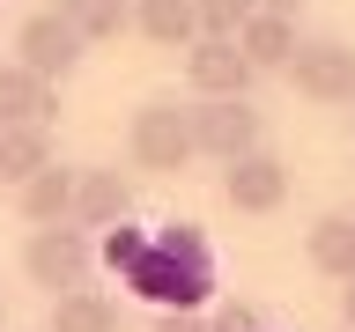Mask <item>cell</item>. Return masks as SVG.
<instances>
[{"label": "cell", "instance_id": "cell-1", "mask_svg": "<svg viewBox=\"0 0 355 332\" xmlns=\"http://www.w3.org/2000/svg\"><path fill=\"white\" fill-rule=\"evenodd\" d=\"M104 259L126 273V288H141V295L163 303V310H193L200 295L215 288V259H207V243H200L193 221H171V229H155V237L119 229Z\"/></svg>", "mask_w": 355, "mask_h": 332}, {"label": "cell", "instance_id": "cell-2", "mask_svg": "<svg viewBox=\"0 0 355 332\" xmlns=\"http://www.w3.org/2000/svg\"><path fill=\"white\" fill-rule=\"evenodd\" d=\"M126 148H133V163H141V170H155V177L185 170V163H193V111H185V104H171V96L141 104V111H133Z\"/></svg>", "mask_w": 355, "mask_h": 332}, {"label": "cell", "instance_id": "cell-3", "mask_svg": "<svg viewBox=\"0 0 355 332\" xmlns=\"http://www.w3.org/2000/svg\"><path fill=\"white\" fill-rule=\"evenodd\" d=\"M282 74L296 82V96H311V104H355V44H340V37L296 44Z\"/></svg>", "mask_w": 355, "mask_h": 332}, {"label": "cell", "instance_id": "cell-4", "mask_svg": "<svg viewBox=\"0 0 355 332\" xmlns=\"http://www.w3.org/2000/svg\"><path fill=\"white\" fill-rule=\"evenodd\" d=\"M193 111V155H215V163H237V155L259 148V111L244 96H200Z\"/></svg>", "mask_w": 355, "mask_h": 332}, {"label": "cell", "instance_id": "cell-5", "mask_svg": "<svg viewBox=\"0 0 355 332\" xmlns=\"http://www.w3.org/2000/svg\"><path fill=\"white\" fill-rule=\"evenodd\" d=\"M15 66H22V74H37V82H67V74L82 66V37L44 8V15H30L15 30Z\"/></svg>", "mask_w": 355, "mask_h": 332}, {"label": "cell", "instance_id": "cell-6", "mask_svg": "<svg viewBox=\"0 0 355 332\" xmlns=\"http://www.w3.org/2000/svg\"><path fill=\"white\" fill-rule=\"evenodd\" d=\"M22 273L37 288H52V295H67V288H82L89 281V237L82 229H37L30 237V251H22Z\"/></svg>", "mask_w": 355, "mask_h": 332}, {"label": "cell", "instance_id": "cell-7", "mask_svg": "<svg viewBox=\"0 0 355 332\" xmlns=\"http://www.w3.org/2000/svg\"><path fill=\"white\" fill-rule=\"evenodd\" d=\"M222 192H230L237 214H274L288 199V163L266 155V148H252V155H237V163H222Z\"/></svg>", "mask_w": 355, "mask_h": 332}, {"label": "cell", "instance_id": "cell-8", "mask_svg": "<svg viewBox=\"0 0 355 332\" xmlns=\"http://www.w3.org/2000/svg\"><path fill=\"white\" fill-rule=\"evenodd\" d=\"M133 214V185L119 170H74V207L67 221H82V229H119Z\"/></svg>", "mask_w": 355, "mask_h": 332}, {"label": "cell", "instance_id": "cell-9", "mask_svg": "<svg viewBox=\"0 0 355 332\" xmlns=\"http://www.w3.org/2000/svg\"><path fill=\"white\" fill-rule=\"evenodd\" d=\"M185 74H193L200 96H244V89H252V66H244L237 37H193V52H185Z\"/></svg>", "mask_w": 355, "mask_h": 332}, {"label": "cell", "instance_id": "cell-10", "mask_svg": "<svg viewBox=\"0 0 355 332\" xmlns=\"http://www.w3.org/2000/svg\"><path fill=\"white\" fill-rule=\"evenodd\" d=\"M237 52H244V66H252V74H282L288 52H296V22L252 8V15H244V30H237Z\"/></svg>", "mask_w": 355, "mask_h": 332}, {"label": "cell", "instance_id": "cell-11", "mask_svg": "<svg viewBox=\"0 0 355 332\" xmlns=\"http://www.w3.org/2000/svg\"><path fill=\"white\" fill-rule=\"evenodd\" d=\"M15 207L30 229H60L67 207H74V170H60V163H44L30 185H15Z\"/></svg>", "mask_w": 355, "mask_h": 332}, {"label": "cell", "instance_id": "cell-12", "mask_svg": "<svg viewBox=\"0 0 355 332\" xmlns=\"http://www.w3.org/2000/svg\"><path fill=\"white\" fill-rule=\"evenodd\" d=\"M304 251L326 281H355V214H318L304 229Z\"/></svg>", "mask_w": 355, "mask_h": 332}, {"label": "cell", "instance_id": "cell-13", "mask_svg": "<svg viewBox=\"0 0 355 332\" xmlns=\"http://www.w3.org/2000/svg\"><path fill=\"white\" fill-rule=\"evenodd\" d=\"M44 118H52V82L0 66V126H44Z\"/></svg>", "mask_w": 355, "mask_h": 332}, {"label": "cell", "instance_id": "cell-14", "mask_svg": "<svg viewBox=\"0 0 355 332\" xmlns=\"http://www.w3.org/2000/svg\"><path fill=\"white\" fill-rule=\"evenodd\" d=\"M52 163V133L44 126H0V185H30Z\"/></svg>", "mask_w": 355, "mask_h": 332}, {"label": "cell", "instance_id": "cell-15", "mask_svg": "<svg viewBox=\"0 0 355 332\" xmlns=\"http://www.w3.org/2000/svg\"><path fill=\"white\" fill-rule=\"evenodd\" d=\"M52 332H119V303L96 288H67L52 295Z\"/></svg>", "mask_w": 355, "mask_h": 332}, {"label": "cell", "instance_id": "cell-16", "mask_svg": "<svg viewBox=\"0 0 355 332\" xmlns=\"http://www.w3.org/2000/svg\"><path fill=\"white\" fill-rule=\"evenodd\" d=\"M126 22H141V37H155V44H193V37H200L193 0H133Z\"/></svg>", "mask_w": 355, "mask_h": 332}, {"label": "cell", "instance_id": "cell-17", "mask_svg": "<svg viewBox=\"0 0 355 332\" xmlns=\"http://www.w3.org/2000/svg\"><path fill=\"white\" fill-rule=\"evenodd\" d=\"M52 15H60L82 44H96V37H119V30H126V0H60Z\"/></svg>", "mask_w": 355, "mask_h": 332}, {"label": "cell", "instance_id": "cell-18", "mask_svg": "<svg viewBox=\"0 0 355 332\" xmlns=\"http://www.w3.org/2000/svg\"><path fill=\"white\" fill-rule=\"evenodd\" d=\"M252 8L259 0H193V22H200V37H237Z\"/></svg>", "mask_w": 355, "mask_h": 332}, {"label": "cell", "instance_id": "cell-19", "mask_svg": "<svg viewBox=\"0 0 355 332\" xmlns=\"http://www.w3.org/2000/svg\"><path fill=\"white\" fill-rule=\"evenodd\" d=\"M207 332H259V317H252L244 303H222V310H215V325H207Z\"/></svg>", "mask_w": 355, "mask_h": 332}, {"label": "cell", "instance_id": "cell-20", "mask_svg": "<svg viewBox=\"0 0 355 332\" xmlns=\"http://www.w3.org/2000/svg\"><path fill=\"white\" fill-rule=\"evenodd\" d=\"M155 332H207V325H200L193 310H163V317H155Z\"/></svg>", "mask_w": 355, "mask_h": 332}, {"label": "cell", "instance_id": "cell-21", "mask_svg": "<svg viewBox=\"0 0 355 332\" xmlns=\"http://www.w3.org/2000/svg\"><path fill=\"white\" fill-rule=\"evenodd\" d=\"M259 8H266V15H288V22L304 15V0H259Z\"/></svg>", "mask_w": 355, "mask_h": 332}, {"label": "cell", "instance_id": "cell-22", "mask_svg": "<svg viewBox=\"0 0 355 332\" xmlns=\"http://www.w3.org/2000/svg\"><path fill=\"white\" fill-rule=\"evenodd\" d=\"M340 310H348V332H355V281L340 288Z\"/></svg>", "mask_w": 355, "mask_h": 332}, {"label": "cell", "instance_id": "cell-23", "mask_svg": "<svg viewBox=\"0 0 355 332\" xmlns=\"http://www.w3.org/2000/svg\"><path fill=\"white\" fill-rule=\"evenodd\" d=\"M0 310H8V303H0Z\"/></svg>", "mask_w": 355, "mask_h": 332}]
</instances>
